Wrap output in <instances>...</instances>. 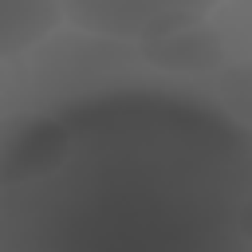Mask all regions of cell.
I'll return each instance as SVG.
<instances>
[{"label": "cell", "instance_id": "obj_3", "mask_svg": "<svg viewBox=\"0 0 252 252\" xmlns=\"http://www.w3.org/2000/svg\"><path fill=\"white\" fill-rule=\"evenodd\" d=\"M59 0H0V55L12 59L39 39H47L63 24Z\"/></svg>", "mask_w": 252, "mask_h": 252}, {"label": "cell", "instance_id": "obj_5", "mask_svg": "<svg viewBox=\"0 0 252 252\" xmlns=\"http://www.w3.org/2000/svg\"><path fill=\"white\" fill-rule=\"evenodd\" d=\"M236 228H240V236L252 244V193L240 201V209H236Z\"/></svg>", "mask_w": 252, "mask_h": 252}, {"label": "cell", "instance_id": "obj_4", "mask_svg": "<svg viewBox=\"0 0 252 252\" xmlns=\"http://www.w3.org/2000/svg\"><path fill=\"white\" fill-rule=\"evenodd\" d=\"M217 94H220L224 114H228L236 126H248V130H252V59L220 67Z\"/></svg>", "mask_w": 252, "mask_h": 252}, {"label": "cell", "instance_id": "obj_1", "mask_svg": "<svg viewBox=\"0 0 252 252\" xmlns=\"http://www.w3.org/2000/svg\"><path fill=\"white\" fill-rule=\"evenodd\" d=\"M71 28L118 43H150L165 32L209 20L220 0H59Z\"/></svg>", "mask_w": 252, "mask_h": 252}, {"label": "cell", "instance_id": "obj_2", "mask_svg": "<svg viewBox=\"0 0 252 252\" xmlns=\"http://www.w3.org/2000/svg\"><path fill=\"white\" fill-rule=\"evenodd\" d=\"M138 51H142L146 63H154L161 71H217L224 63V43L209 28V20L165 32V35L142 43Z\"/></svg>", "mask_w": 252, "mask_h": 252}]
</instances>
